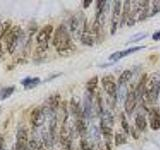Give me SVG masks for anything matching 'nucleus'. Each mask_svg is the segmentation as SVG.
<instances>
[{
	"label": "nucleus",
	"mask_w": 160,
	"mask_h": 150,
	"mask_svg": "<svg viewBox=\"0 0 160 150\" xmlns=\"http://www.w3.org/2000/svg\"><path fill=\"white\" fill-rule=\"evenodd\" d=\"M52 44L56 48L58 54L61 55V56H68V55L72 54L76 49L68 29L64 24H60L57 27L53 36Z\"/></svg>",
	"instance_id": "1"
},
{
	"label": "nucleus",
	"mask_w": 160,
	"mask_h": 150,
	"mask_svg": "<svg viewBox=\"0 0 160 150\" xmlns=\"http://www.w3.org/2000/svg\"><path fill=\"white\" fill-rule=\"evenodd\" d=\"M160 94V73L155 72L148 79L144 97L148 103H155Z\"/></svg>",
	"instance_id": "2"
},
{
	"label": "nucleus",
	"mask_w": 160,
	"mask_h": 150,
	"mask_svg": "<svg viewBox=\"0 0 160 150\" xmlns=\"http://www.w3.org/2000/svg\"><path fill=\"white\" fill-rule=\"evenodd\" d=\"M22 35V29L19 25H15L10 28L9 31L5 35V44H6V50L9 54H13L16 49L17 44Z\"/></svg>",
	"instance_id": "3"
},
{
	"label": "nucleus",
	"mask_w": 160,
	"mask_h": 150,
	"mask_svg": "<svg viewBox=\"0 0 160 150\" xmlns=\"http://www.w3.org/2000/svg\"><path fill=\"white\" fill-rule=\"evenodd\" d=\"M86 24H87V21H86V18L84 17L83 13H78L76 15H74V16L70 19L69 28H70V32L72 33L74 38L80 39Z\"/></svg>",
	"instance_id": "4"
},
{
	"label": "nucleus",
	"mask_w": 160,
	"mask_h": 150,
	"mask_svg": "<svg viewBox=\"0 0 160 150\" xmlns=\"http://www.w3.org/2000/svg\"><path fill=\"white\" fill-rule=\"evenodd\" d=\"M122 2L121 1H114L113 4V10H112V17L111 22H110V34L114 35L116 32L117 27L120 23V18H121V12H122Z\"/></svg>",
	"instance_id": "5"
},
{
	"label": "nucleus",
	"mask_w": 160,
	"mask_h": 150,
	"mask_svg": "<svg viewBox=\"0 0 160 150\" xmlns=\"http://www.w3.org/2000/svg\"><path fill=\"white\" fill-rule=\"evenodd\" d=\"M52 33H53V26L50 24L45 25V26H43L40 29L36 36V42L38 44V46L47 47V44L52 36Z\"/></svg>",
	"instance_id": "6"
},
{
	"label": "nucleus",
	"mask_w": 160,
	"mask_h": 150,
	"mask_svg": "<svg viewBox=\"0 0 160 150\" xmlns=\"http://www.w3.org/2000/svg\"><path fill=\"white\" fill-rule=\"evenodd\" d=\"M101 83H102V87L104 89V91L106 92L108 96L116 97L118 86L112 75H105L101 79Z\"/></svg>",
	"instance_id": "7"
},
{
	"label": "nucleus",
	"mask_w": 160,
	"mask_h": 150,
	"mask_svg": "<svg viewBox=\"0 0 160 150\" xmlns=\"http://www.w3.org/2000/svg\"><path fill=\"white\" fill-rule=\"evenodd\" d=\"M28 146V134L25 128H20L16 134V143L15 150H27Z\"/></svg>",
	"instance_id": "8"
},
{
	"label": "nucleus",
	"mask_w": 160,
	"mask_h": 150,
	"mask_svg": "<svg viewBox=\"0 0 160 150\" xmlns=\"http://www.w3.org/2000/svg\"><path fill=\"white\" fill-rule=\"evenodd\" d=\"M45 113L42 107H36L32 110L30 114V122L34 127H40L44 123Z\"/></svg>",
	"instance_id": "9"
},
{
	"label": "nucleus",
	"mask_w": 160,
	"mask_h": 150,
	"mask_svg": "<svg viewBox=\"0 0 160 150\" xmlns=\"http://www.w3.org/2000/svg\"><path fill=\"white\" fill-rule=\"evenodd\" d=\"M145 46H135V47H130V48H127L125 50H121V51H116L112 53L111 55L109 56V60L110 61H118L121 58H124L128 56L130 54H133L135 52H138L140 50L144 49Z\"/></svg>",
	"instance_id": "10"
},
{
	"label": "nucleus",
	"mask_w": 160,
	"mask_h": 150,
	"mask_svg": "<svg viewBox=\"0 0 160 150\" xmlns=\"http://www.w3.org/2000/svg\"><path fill=\"white\" fill-rule=\"evenodd\" d=\"M137 98L136 95H135V91L134 90H131L126 94V98H125V112H126L128 115H131L133 113V111L136 108V104H137Z\"/></svg>",
	"instance_id": "11"
},
{
	"label": "nucleus",
	"mask_w": 160,
	"mask_h": 150,
	"mask_svg": "<svg viewBox=\"0 0 160 150\" xmlns=\"http://www.w3.org/2000/svg\"><path fill=\"white\" fill-rule=\"evenodd\" d=\"M149 124L152 130L160 129V111L157 108H152L149 110L148 113Z\"/></svg>",
	"instance_id": "12"
},
{
	"label": "nucleus",
	"mask_w": 160,
	"mask_h": 150,
	"mask_svg": "<svg viewBox=\"0 0 160 150\" xmlns=\"http://www.w3.org/2000/svg\"><path fill=\"white\" fill-rule=\"evenodd\" d=\"M80 41L83 45H86V46H93L95 43V35L93 31H90V28L88 27V24H86L83 33L80 37Z\"/></svg>",
	"instance_id": "13"
},
{
	"label": "nucleus",
	"mask_w": 160,
	"mask_h": 150,
	"mask_svg": "<svg viewBox=\"0 0 160 150\" xmlns=\"http://www.w3.org/2000/svg\"><path fill=\"white\" fill-rule=\"evenodd\" d=\"M83 113H84V116L87 118H90L93 115L92 95L89 94L87 91L84 95V100H83Z\"/></svg>",
	"instance_id": "14"
},
{
	"label": "nucleus",
	"mask_w": 160,
	"mask_h": 150,
	"mask_svg": "<svg viewBox=\"0 0 160 150\" xmlns=\"http://www.w3.org/2000/svg\"><path fill=\"white\" fill-rule=\"evenodd\" d=\"M147 81H148L147 74H144L143 76L141 77V79H140V81L138 82L136 88L134 89L135 95H136V98H137V101H140V100H141L144 97L145 90H146Z\"/></svg>",
	"instance_id": "15"
},
{
	"label": "nucleus",
	"mask_w": 160,
	"mask_h": 150,
	"mask_svg": "<svg viewBox=\"0 0 160 150\" xmlns=\"http://www.w3.org/2000/svg\"><path fill=\"white\" fill-rule=\"evenodd\" d=\"M70 108H71L72 114L75 116V119L79 117H85L83 113V108L80 105L79 100L76 97H72L70 101Z\"/></svg>",
	"instance_id": "16"
},
{
	"label": "nucleus",
	"mask_w": 160,
	"mask_h": 150,
	"mask_svg": "<svg viewBox=\"0 0 160 150\" xmlns=\"http://www.w3.org/2000/svg\"><path fill=\"white\" fill-rule=\"evenodd\" d=\"M131 1H129V0H126V1H124V4H123V9H122V12H121V18H120V23H119V26L120 27H123L125 23H127V20L129 18V15H130V12H131Z\"/></svg>",
	"instance_id": "17"
},
{
	"label": "nucleus",
	"mask_w": 160,
	"mask_h": 150,
	"mask_svg": "<svg viewBox=\"0 0 160 150\" xmlns=\"http://www.w3.org/2000/svg\"><path fill=\"white\" fill-rule=\"evenodd\" d=\"M135 4L133 5V7L131 9V12H130L129 18L127 20V25L128 26H133V25L136 23V21L138 20L139 14H140V5H139V1H135Z\"/></svg>",
	"instance_id": "18"
},
{
	"label": "nucleus",
	"mask_w": 160,
	"mask_h": 150,
	"mask_svg": "<svg viewBox=\"0 0 160 150\" xmlns=\"http://www.w3.org/2000/svg\"><path fill=\"white\" fill-rule=\"evenodd\" d=\"M40 82H41V80H40L39 77H26L20 81V83L27 89H31V88L36 87L37 85L40 84Z\"/></svg>",
	"instance_id": "19"
},
{
	"label": "nucleus",
	"mask_w": 160,
	"mask_h": 150,
	"mask_svg": "<svg viewBox=\"0 0 160 150\" xmlns=\"http://www.w3.org/2000/svg\"><path fill=\"white\" fill-rule=\"evenodd\" d=\"M98 76H93L92 78H90L87 83H86V90L89 94H91L92 96L94 95V93L96 92L97 87H98Z\"/></svg>",
	"instance_id": "20"
},
{
	"label": "nucleus",
	"mask_w": 160,
	"mask_h": 150,
	"mask_svg": "<svg viewBox=\"0 0 160 150\" xmlns=\"http://www.w3.org/2000/svg\"><path fill=\"white\" fill-rule=\"evenodd\" d=\"M132 76V72L130 71V70H124V71L120 74V76L118 78V84L117 86L118 88H121V87H124L125 85H126V83L130 80V78H131Z\"/></svg>",
	"instance_id": "21"
},
{
	"label": "nucleus",
	"mask_w": 160,
	"mask_h": 150,
	"mask_svg": "<svg viewBox=\"0 0 160 150\" xmlns=\"http://www.w3.org/2000/svg\"><path fill=\"white\" fill-rule=\"evenodd\" d=\"M59 102H60V95L59 94H54L51 97L48 99V109L50 112L55 113L56 109L59 106Z\"/></svg>",
	"instance_id": "22"
},
{
	"label": "nucleus",
	"mask_w": 160,
	"mask_h": 150,
	"mask_svg": "<svg viewBox=\"0 0 160 150\" xmlns=\"http://www.w3.org/2000/svg\"><path fill=\"white\" fill-rule=\"evenodd\" d=\"M75 127L79 134L84 135L86 133V124L84 121V117H79L75 120Z\"/></svg>",
	"instance_id": "23"
},
{
	"label": "nucleus",
	"mask_w": 160,
	"mask_h": 150,
	"mask_svg": "<svg viewBox=\"0 0 160 150\" xmlns=\"http://www.w3.org/2000/svg\"><path fill=\"white\" fill-rule=\"evenodd\" d=\"M135 124H136V127L139 131H144L147 126L146 119H145L142 114H138L136 116V118H135Z\"/></svg>",
	"instance_id": "24"
},
{
	"label": "nucleus",
	"mask_w": 160,
	"mask_h": 150,
	"mask_svg": "<svg viewBox=\"0 0 160 150\" xmlns=\"http://www.w3.org/2000/svg\"><path fill=\"white\" fill-rule=\"evenodd\" d=\"M15 90L14 86H8V87H4L0 90V100H5L9 98L11 95L13 94Z\"/></svg>",
	"instance_id": "25"
},
{
	"label": "nucleus",
	"mask_w": 160,
	"mask_h": 150,
	"mask_svg": "<svg viewBox=\"0 0 160 150\" xmlns=\"http://www.w3.org/2000/svg\"><path fill=\"white\" fill-rule=\"evenodd\" d=\"M127 142V139L125 137V135L122 133H119L116 132L115 133V136H114V143L116 146H120V145H123Z\"/></svg>",
	"instance_id": "26"
},
{
	"label": "nucleus",
	"mask_w": 160,
	"mask_h": 150,
	"mask_svg": "<svg viewBox=\"0 0 160 150\" xmlns=\"http://www.w3.org/2000/svg\"><path fill=\"white\" fill-rule=\"evenodd\" d=\"M158 12H160V0H156V1L152 2V9L150 10V16L151 17L153 15L157 14Z\"/></svg>",
	"instance_id": "27"
},
{
	"label": "nucleus",
	"mask_w": 160,
	"mask_h": 150,
	"mask_svg": "<svg viewBox=\"0 0 160 150\" xmlns=\"http://www.w3.org/2000/svg\"><path fill=\"white\" fill-rule=\"evenodd\" d=\"M80 146H81L82 150H96L93 145L86 139H82L81 140V142H80Z\"/></svg>",
	"instance_id": "28"
},
{
	"label": "nucleus",
	"mask_w": 160,
	"mask_h": 150,
	"mask_svg": "<svg viewBox=\"0 0 160 150\" xmlns=\"http://www.w3.org/2000/svg\"><path fill=\"white\" fill-rule=\"evenodd\" d=\"M147 36V33H138V34H135L133 35V36L129 39V42H138L140 41V40L144 39L145 37Z\"/></svg>",
	"instance_id": "29"
},
{
	"label": "nucleus",
	"mask_w": 160,
	"mask_h": 150,
	"mask_svg": "<svg viewBox=\"0 0 160 150\" xmlns=\"http://www.w3.org/2000/svg\"><path fill=\"white\" fill-rule=\"evenodd\" d=\"M121 125H122V128L124 129V131L126 132L127 134L130 133V128H129V124L126 120V117H125V114L122 113L121 114Z\"/></svg>",
	"instance_id": "30"
},
{
	"label": "nucleus",
	"mask_w": 160,
	"mask_h": 150,
	"mask_svg": "<svg viewBox=\"0 0 160 150\" xmlns=\"http://www.w3.org/2000/svg\"><path fill=\"white\" fill-rule=\"evenodd\" d=\"M152 39L155 40V41H160V30L152 35Z\"/></svg>",
	"instance_id": "31"
},
{
	"label": "nucleus",
	"mask_w": 160,
	"mask_h": 150,
	"mask_svg": "<svg viewBox=\"0 0 160 150\" xmlns=\"http://www.w3.org/2000/svg\"><path fill=\"white\" fill-rule=\"evenodd\" d=\"M4 58V50H3V47H2V43L0 42V61Z\"/></svg>",
	"instance_id": "32"
},
{
	"label": "nucleus",
	"mask_w": 160,
	"mask_h": 150,
	"mask_svg": "<svg viewBox=\"0 0 160 150\" xmlns=\"http://www.w3.org/2000/svg\"><path fill=\"white\" fill-rule=\"evenodd\" d=\"M82 3H83V7L84 8H87L89 5L92 3V1H91V0H84Z\"/></svg>",
	"instance_id": "33"
},
{
	"label": "nucleus",
	"mask_w": 160,
	"mask_h": 150,
	"mask_svg": "<svg viewBox=\"0 0 160 150\" xmlns=\"http://www.w3.org/2000/svg\"><path fill=\"white\" fill-rule=\"evenodd\" d=\"M130 133H131L132 134V136L135 138V139H137L138 137H139V135L138 134H136V131H135V130L133 129V128H131V129H130Z\"/></svg>",
	"instance_id": "34"
},
{
	"label": "nucleus",
	"mask_w": 160,
	"mask_h": 150,
	"mask_svg": "<svg viewBox=\"0 0 160 150\" xmlns=\"http://www.w3.org/2000/svg\"><path fill=\"white\" fill-rule=\"evenodd\" d=\"M3 145H4V138L2 135H0V150H2Z\"/></svg>",
	"instance_id": "35"
},
{
	"label": "nucleus",
	"mask_w": 160,
	"mask_h": 150,
	"mask_svg": "<svg viewBox=\"0 0 160 150\" xmlns=\"http://www.w3.org/2000/svg\"><path fill=\"white\" fill-rule=\"evenodd\" d=\"M0 109H1V107H0Z\"/></svg>",
	"instance_id": "36"
}]
</instances>
